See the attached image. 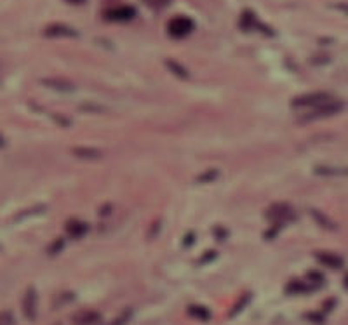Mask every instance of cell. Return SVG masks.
<instances>
[{"label": "cell", "mask_w": 348, "mask_h": 325, "mask_svg": "<svg viewBox=\"0 0 348 325\" xmlns=\"http://www.w3.org/2000/svg\"><path fill=\"white\" fill-rule=\"evenodd\" d=\"M331 101H334V97H332L329 92H322V91L308 92V94H303V96H298L296 99H292V106L301 108V110H312V108L331 103Z\"/></svg>", "instance_id": "obj_1"}, {"label": "cell", "mask_w": 348, "mask_h": 325, "mask_svg": "<svg viewBox=\"0 0 348 325\" xmlns=\"http://www.w3.org/2000/svg\"><path fill=\"white\" fill-rule=\"evenodd\" d=\"M193 28H195L193 21L190 18H186V16H176V18H173L167 23V33L174 38L188 37L191 31H193Z\"/></svg>", "instance_id": "obj_2"}, {"label": "cell", "mask_w": 348, "mask_h": 325, "mask_svg": "<svg viewBox=\"0 0 348 325\" xmlns=\"http://www.w3.org/2000/svg\"><path fill=\"white\" fill-rule=\"evenodd\" d=\"M341 110H343V104L338 103V101L334 99V101H331V103H327V104H322V106L308 110L307 113H303V115H301V120H303V122H312V120H319V119H324V117L336 115V113H339Z\"/></svg>", "instance_id": "obj_3"}, {"label": "cell", "mask_w": 348, "mask_h": 325, "mask_svg": "<svg viewBox=\"0 0 348 325\" xmlns=\"http://www.w3.org/2000/svg\"><path fill=\"white\" fill-rule=\"evenodd\" d=\"M134 9L127 6H120V7H113V9H108L105 13V18L110 19V21H129V19L134 18Z\"/></svg>", "instance_id": "obj_4"}, {"label": "cell", "mask_w": 348, "mask_h": 325, "mask_svg": "<svg viewBox=\"0 0 348 325\" xmlns=\"http://www.w3.org/2000/svg\"><path fill=\"white\" fill-rule=\"evenodd\" d=\"M23 311H25L28 320H33L35 315H37V294H35L33 289L26 291L25 299H23Z\"/></svg>", "instance_id": "obj_5"}, {"label": "cell", "mask_w": 348, "mask_h": 325, "mask_svg": "<svg viewBox=\"0 0 348 325\" xmlns=\"http://www.w3.org/2000/svg\"><path fill=\"white\" fill-rule=\"evenodd\" d=\"M44 85L54 89L58 92H72L75 89V85L68 80H63V78H49V80H44Z\"/></svg>", "instance_id": "obj_6"}, {"label": "cell", "mask_w": 348, "mask_h": 325, "mask_svg": "<svg viewBox=\"0 0 348 325\" xmlns=\"http://www.w3.org/2000/svg\"><path fill=\"white\" fill-rule=\"evenodd\" d=\"M317 257H319L320 263L329 266V268H334V269L343 268V259H341V257H338V256H334V254L320 252V254H317Z\"/></svg>", "instance_id": "obj_7"}, {"label": "cell", "mask_w": 348, "mask_h": 325, "mask_svg": "<svg viewBox=\"0 0 348 325\" xmlns=\"http://www.w3.org/2000/svg\"><path fill=\"white\" fill-rule=\"evenodd\" d=\"M270 219H273V221H279V219H284L287 216H292V210L289 205H285V203H279V205H273L272 209H270Z\"/></svg>", "instance_id": "obj_8"}, {"label": "cell", "mask_w": 348, "mask_h": 325, "mask_svg": "<svg viewBox=\"0 0 348 325\" xmlns=\"http://www.w3.org/2000/svg\"><path fill=\"white\" fill-rule=\"evenodd\" d=\"M97 320H100V315L94 311H84L80 315H77L73 318V323L75 325H94Z\"/></svg>", "instance_id": "obj_9"}, {"label": "cell", "mask_w": 348, "mask_h": 325, "mask_svg": "<svg viewBox=\"0 0 348 325\" xmlns=\"http://www.w3.org/2000/svg\"><path fill=\"white\" fill-rule=\"evenodd\" d=\"M66 232L72 235V237H82V235L87 232V225H84L82 221H77V219H72L66 225Z\"/></svg>", "instance_id": "obj_10"}, {"label": "cell", "mask_w": 348, "mask_h": 325, "mask_svg": "<svg viewBox=\"0 0 348 325\" xmlns=\"http://www.w3.org/2000/svg\"><path fill=\"white\" fill-rule=\"evenodd\" d=\"M45 33H47L49 37H75V31L72 28H68V26H61V25L51 26Z\"/></svg>", "instance_id": "obj_11"}, {"label": "cell", "mask_w": 348, "mask_h": 325, "mask_svg": "<svg viewBox=\"0 0 348 325\" xmlns=\"http://www.w3.org/2000/svg\"><path fill=\"white\" fill-rule=\"evenodd\" d=\"M315 171L324 176H348V169L345 167H317Z\"/></svg>", "instance_id": "obj_12"}, {"label": "cell", "mask_w": 348, "mask_h": 325, "mask_svg": "<svg viewBox=\"0 0 348 325\" xmlns=\"http://www.w3.org/2000/svg\"><path fill=\"white\" fill-rule=\"evenodd\" d=\"M188 313L191 316H195V318H198V320H209V316H211V313L207 311L206 308H202V306H190Z\"/></svg>", "instance_id": "obj_13"}, {"label": "cell", "mask_w": 348, "mask_h": 325, "mask_svg": "<svg viewBox=\"0 0 348 325\" xmlns=\"http://www.w3.org/2000/svg\"><path fill=\"white\" fill-rule=\"evenodd\" d=\"M167 65H169V68L173 70V72L176 73V75H179L181 78H185V77H188V72H186L185 68H183L179 63H174V61H167Z\"/></svg>", "instance_id": "obj_14"}, {"label": "cell", "mask_w": 348, "mask_h": 325, "mask_svg": "<svg viewBox=\"0 0 348 325\" xmlns=\"http://www.w3.org/2000/svg\"><path fill=\"white\" fill-rule=\"evenodd\" d=\"M312 216H314V219H315V221H319L320 225H322V226H326V228H336V226L332 225V223L329 221V219H324L326 216H322V214H320V212H317V210H312Z\"/></svg>", "instance_id": "obj_15"}, {"label": "cell", "mask_w": 348, "mask_h": 325, "mask_svg": "<svg viewBox=\"0 0 348 325\" xmlns=\"http://www.w3.org/2000/svg\"><path fill=\"white\" fill-rule=\"evenodd\" d=\"M144 4H148L150 7H154V9H162V7L169 6L171 0H143Z\"/></svg>", "instance_id": "obj_16"}, {"label": "cell", "mask_w": 348, "mask_h": 325, "mask_svg": "<svg viewBox=\"0 0 348 325\" xmlns=\"http://www.w3.org/2000/svg\"><path fill=\"white\" fill-rule=\"evenodd\" d=\"M129 316H131V311H126L120 318H115V322H113L112 325H126L129 322Z\"/></svg>", "instance_id": "obj_17"}, {"label": "cell", "mask_w": 348, "mask_h": 325, "mask_svg": "<svg viewBox=\"0 0 348 325\" xmlns=\"http://www.w3.org/2000/svg\"><path fill=\"white\" fill-rule=\"evenodd\" d=\"M0 325H13V316H11V313H2V315H0Z\"/></svg>", "instance_id": "obj_18"}, {"label": "cell", "mask_w": 348, "mask_h": 325, "mask_svg": "<svg viewBox=\"0 0 348 325\" xmlns=\"http://www.w3.org/2000/svg\"><path fill=\"white\" fill-rule=\"evenodd\" d=\"M75 155H79V156H87V158H97V156H100V151H85V153L75 151Z\"/></svg>", "instance_id": "obj_19"}, {"label": "cell", "mask_w": 348, "mask_h": 325, "mask_svg": "<svg viewBox=\"0 0 348 325\" xmlns=\"http://www.w3.org/2000/svg\"><path fill=\"white\" fill-rule=\"evenodd\" d=\"M68 2H72V4H82L84 0H68Z\"/></svg>", "instance_id": "obj_20"}, {"label": "cell", "mask_w": 348, "mask_h": 325, "mask_svg": "<svg viewBox=\"0 0 348 325\" xmlns=\"http://www.w3.org/2000/svg\"><path fill=\"white\" fill-rule=\"evenodd\" d=\"M345 284H346V287H348V277H346V280H345Z\"/></svg>", "instance_id": "obj_21"}, {"label": "cell", "mask_w": 348, "mask_h": 325, "mask_svg": "<svg viewBox=\"0 0 348 325\" xmlns=\"http://www.w3.org/2000/svg\"><path fill=\"white\" fill-rule=\"evenodd\" d=\"M0 144H2V139H0Z\"/></svg>", "instance_id": "obj_22"}]
</instances>
